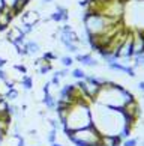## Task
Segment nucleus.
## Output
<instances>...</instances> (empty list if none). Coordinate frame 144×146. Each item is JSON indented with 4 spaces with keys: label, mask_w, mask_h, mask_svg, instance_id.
Instances as JSON below:
<instances>
[{
    "label": "nucleus",
    "mask_w": 144,
    "mask_h": 146,
    "mask_svg": "<svg viewBox=\"0 0 144 146\" xmlns=\"http://www.w3.org/2000/svg\"><path fill=\"white\" fill-rule=\"evenodd\" d=\"M96 113L92 111V122L102 136H119L120 131L126 127L123 113L120 110L108 109L98 104Z\"/></svg>",
    "instance_id": "1"
},
{
    "label": "nucleus",
    "mask_w": 144,
    "mask_h": 146,
    "mask_svg": "<svg viewBox=\"0 0 144 146\" xmlns=\"http://www.w3.org/2000/svg\"><path fill=\"white\" fill-rule=\"evenodd\" d=\"M134 98L135 96L132 95L129 90H126L123 86L113 83L108 80L105 84L101 86V90H99V94L96 95L93 102L105 106V107H108V109L120 110V109H123V106L128 101H131Z\"/></svg>",
    "instance_id": "2"
},
{
    "label": "nucleus",
    "mask_w": 144,
    "mask_h": 146,
    "mask_svg": "<svg viewBox=\"0 0 144 146\" xmlns=\"http://www.w3.org/2000/svg\"><path fill=\"white\" fill-rule=\"evenodd\" d=\"M92 102L89 101H77L68 109L65 121H63V133L66 131H77V129L86 128L93 125L92 122Z\"/></svg>",
    "instance_id": "3"
},
{
    "label": "nucleus",
    "mask_w": 144,
    "mask_h": 146,
    "mask_svg": "<svg viewBox=\"0 0 144 146\" xmlns=\"http://www.w3.org/2000/svg\"><path fill=\"white\" fill-rule=\"evenodd\" d=\"M65 134L74 146H99L101 137H102V134L96 129L95 125L77 129V131H66Z\"/></svg>",
    "instance_id": "4"
},
{
    "label": "nucleus",
    "mask_w": 144,
    "mask_h": 146,
    "mask_svg": "<svg viewBox=\"0 0 144 146\" xmlns=\"http://www.w3.org/2000/svg\"><path fill=\"white\" fill-rule=\"evenodd\" d=\"M114 57L116 59H132L134 57V54H132V30L129 32V35H128L123 44L114 51Z\"/></svg>",
    "instance_id": "5"
},
{
    "label": "nucleus",
    "mask_w": 144,
    "mask_h": 146,
    "mask_svg": "<svg viewBox=\"0 0 144 146\" xmlns=\"http://www.w3.org/2000/svg\"><path fill=\"white\" fill-rule=\"evenodd\" d=\"M144 53V38L140 33V30L132 32V54H143Z\"/></svg>",
    "instance_id": "6"
},
{
    "label": "nucleus",
    "mask_w": 144,
    "mask_h": 146,
    "mask_svg": "<svg viewBox=\"0 0 144 146\" xmlns=\"http://www.w3.org/2000/svg\"><path fill=\"white\" fill-rule=\"evenodd\" d=\"M41 21V14H39V11L38 9H32V11H24L23 15H21V23H24V24H29V26H33L35 27V24H38Z\"/></svg>",
    "instance_id": "7"
},
{
    "label": "nucleus",
    "mask_w": 144,
    "mask_h": 146,
    "mask_svg": "<svg viewBox=\"0 0 144 146\" xmlns=\"http://www.w3.org/2000/svg\"><path fill=\"white\" fill-rule=\"evenodd\" d=\"M107 66H108L111 71H119V72H125V74H128L129 77H137L135 68H134V66H126V65L120 63V62H117V60L107 63Z\"/></svg>",
    "instance_id": "8"
},
{
    "label": "nucleus",
    "mask_w": 144,
    "mask_h": 146,
    "mask_svg": "<svg viewBox=\"0 0 144 146\" xmlns=\"http://www.w3.org/2000/svg\"><path fill=\"white\" fill-rule=\"evenodd\" d=\"M50 20H53L54 23H66L69 20V14H68V9L62 5H57L56 11L50 15Z\"/></svg>",
    "instance_id": "9"
},
{
    "label": "nucleus",
    "mask_w": 144,
    "mask_h": 146,
    "mask_svg": "<svg viewBox=\"0 0 144 146\" xmlns=\"http://www.w3.org/2000/svg\"><path fill=\"white\" fill-rule=\"evenodd\" d=\"M75 60L80 62L83 66H89V68L99 66V62L96 60V59L90 54V53H87V54H77V56H75Z\"/></svg>",
    "instance_id": "10"
},
{
    "label": "nucleus",
    "mask_w": 144,
    "mask_h": 146,
    "mask_svg": "<svg viewBox=\"0 0 144 146\" xmlns=\"http://www.w3.org/2000/svg\"><path fill=\"white\" fill-rule=\"evenodd\" d=\"M42 104L47 107V110L54 111L56 107H57V98L53 94H45L44 98H42Z\"/></svg>",
    "instance_id": "11"
},
{
    "label": "nucleus",
    "mask_w": 144,
    "mask_h": 146,
    "mask_svg": "<svg viewBox=\"0 0 144 146\" xmlns=\"http://www.w3.org/2000/svg\"><path fill=\"white\" fill-rule=\"evenodd\" d=\"M122 139L119 136H102L99 146H120Z\"/></svg>",
    "instance_id": "12"
},
{
    "label": "nucleus",
    "mask_w": 144,
    "mask_h": 146,
    "mask_svg": "<svg viewBox=\"0 0 144 146\" xmlns=\"http://www.w3.org/2000/svg\"><path fill=\"white\" fill-rule=\"evenodd\" d=\"M26 45H27V50H29V56H35V54H39L41 51V44H38V41H26Z\"/></svg>",
    "instance_id": "13"
},
{
    "label": "nucleus",
    "mask_w": 144,
    "mask_h": 146,
    "mask_svg": "<svg viewBox=\"0 0 144 146\" xmlns=\"http://www.w3.org/2000/svg\"><path fill=\"white\" fill-rule=\"evenodd\" d=\"M20 84H21V88H23L26 92H30L32 89H33V78H32L30 75L24 74L23 77H21V80H20Z\"/></svg>",
    "instance_id": "14"
},
{
    "label": "nucleus",
    "mask_w": 144,
    "mask_h": 146,
    "mask_svg": "<svg viewBox=\"0 0 144 146\" xmlns=\"http://www.w3.org/2000/svg\"><path fill=\"white\" fill-rule=\"evenodd\" d=\"M8 113H9V101L5 96L0 95V116L8 115Z\"/></svg>",
    "instance_id": "15"
},
{
    "label": "nucleus",
    "mask_w": 144,
    "mask_h": 146,
    "mask_svg": "<svg viewBox=\"0 0 144 146\" xmlns=\"http://www.w3.org/2000/svg\"><path fill=\"white\" fill-rule=\"evenodd\" d=\"M86 72H84V69L81 68H74L72 71H71V77L72 78H75V80H84L86 78Z\"/></svg>",
    "instance_id": "16"
},
{
    "label": "nucleus",
    "mask_w": 144,
    "mask_h": 146,
    "mask_svg": "<svg viewBox=\"0 0 144 146\" xmlns=\"http://www.w3.org/2000/svg\"><path fill=\"white\" fill-rule=\"evenodd\" d=\"M51 71H53V65H51L50 62H47V60H44V63H42L41 66L38 68V72H39L41 75H45V74L51 72Z\"/></svg>",
    "instance_id": "17"
},
{
    "label": "nucleus",
    "mask_w": 144,
    "mask_h": 146,
    "mask_svg": "<svg viewBox=\"0 0 144 146\" xmlns=\"http://www.w3.org/2000/svg\"><path fill=\"white\" fill-rule=\"evenodd\" d=\"M17 27L20 29V32H21V33H23L24 36H27V35H30L32 33V32H33V26H29V24H24V23H20L18 26H17Z\"/></svg>",
    "instance_id": "18"
},
{
    "label": "nucleus",
    "mask_w": 144,
    "mask_h": 146,
    "mask_svg": "<svg viewBox=\"0 0 144 146\" xmlns=\"http://www.w3.org/2000/svg\"><path fill=\"white\" fill-rule=\"evenodd\" d=\"M18 96H20V92L15 89V88H12V89H9V90L6 92L5 98H6L8 101H15V100H18Z\"/></svg>",
    "instance_id": "19"
},
{
    "label": "nucleus",
    "mask_w": 144,
    "mask_h": 146,
    "mask_svg": "<svg viewBox=\"0 0 144 146\" xmlns=\"http://www.w3.org/2000/svg\"><path fill=\"white\" fill-rule=\"evenodd\" d=\"M59 60H60V65L63 68H69L74 63V57H71V56H60Z\"/></svg>",
    "instance_id": "20"
},
{
    "label": "nucleus",
    "mask_w": 144,
    "mask_h": 146,
    "mask_svg": "<svg viewBox=\"0 0 144 146\" xmlns=\"http://www.w3.org/2000/svg\"><path fill=\"white\" fill-rule=\"evenodd\" d=\"M42 59H44V60H47V62H51V60H56V59H59V56H57L53 50H50V51H45L44 54H42Z\"/></svg>",
    "instance_id": "21"
},
{
    "label": "nucleus",
    "mask_w": 144,
    "mask_h": 146,
    "mask_svg": "<svg viewBox=\"0 0 144 146\" xmlns=\"http://www.w3.org/2000/svg\"><path fill=\"white\" fill-rule=\"evenodd\" d=\"M132 59H134V68H138V66L144 68V53H143V54H137Z\"/></svg>",
    "instance_id": "22"
},
{
    "label": "nucleus",
    "mask_w": 144,
    "mask_h": 146,
    "mask_svg": "<svg viewBox=\"0 0 144 146\" xmlns=\"http://www.w3.org/2000/svg\"><path fill=\"white\" fill-rule=\"evenodd\" d=\"M48 123H50V127H51L53 129H56V131H59V129H63V127H62V123H60V121H59V119H48Z\"/></svg>",
    "instance_id": "23"
},
{
    "label": "nucleus",
    "mask_w": 144,
    "mask_h": 146,
    "mask_svg": "<svg viewBox=\"0 0 144 146\" xmlns=\"http://www.w3.org/2000/svg\"><path fill=\"white\" fill-rule=\"evenodd\" d=\"M9 115L11 117H20V107L18 106H11L9 104Z\"/></svg>",
    "instance_id": "24"
},
{
    "label": "nucleus",
    "mask_w": 144,
    "mask_h": 146,
    "mask_svg": "<svg viewBox=\"0 0 144 146\" xmlns=\"http://www.w3.org/2000/svg\"><path fill=\"white\" fill-rule=\"evenodd\" d=\"M56 139H57V131L56 129H50V131H48V134H47V140H48V143H54L56 142Z\"/></svg>",
    "instance_id": "25"
},
{
    "label": "nucleus",
    "mask_w": 144,
    "mask_h": 146,
    "mask_svg": "<svg viewBox=\"0 0 144 146\" xmlns=\"http://www.w3.org/2000/svg\"><path fill=\"white\" fill-rule=\"evenodd\" d=\"M54 74L57 75L59 78H66L71 72H69V69H68V68H63V69H59V71H54Z\"/></svg>",
    "instance_id": "26"
},
{
    "label": "nucleus",
    "mask_w": 144,
    "mask_h": 146,
    "mask_svg": "<svg viewBox=\"0 0 144 146\" xmlns=\"http://www.w3.org/2000/svg\"><path fill=\"white\" fill-rule=\"evenodd\" d=\"M12 69H14V71L21 72L23 75H24V74H27V66H26V65H14Z\"/></svg>",
    "instance_id": "27"
},
{
    "label": "nucleus",
    "mask_w": 144,
    "mask_h": 146,
    "mask_svg": "<svg viewBox=\"0 0 144 146\" xmlns=\"http://www.w3.org/2000/svg\"><path fill=\"white\" fill-rule=\"evenodd\" d=\"M138 145V139H126L122 146H137Z\"/></svg>",
    "instance_id": "28"
},
{
    "label": "nucleus",
    "mask_w": 144,
    "mask_h": 146,
    "mask_svg": "<svg viewBox=\"0 0 144 146\" xmlns=\"http://www.w3.org/2000/svg\"><path fill=\"white\" fill-rule=\"evenodd\" d=\"M17 2H18V0H3L5 6H6V8H9V9L15 8V5H17Z\"/></svg>",
    "instance_id": "29"
},
{
    "label": "nucleus",
    "mask_w": 144,
    "mask_h": 146,
    "mask_svg": "<svg viewBox=\"0 0 144 146\" xmlns=\"http://www.w3.org/2000/svg\"><path fill=\"white\" fill-rule=\"evenodd\" d=\"M50 83H51L53 86H56V88H59V86H60V78H59L56 74H53V77H51V80H50Z\"/></svg>",
    "instance_id": "30"
},
{
    "label": "nucleus",
    "mask_w": 144,
    "mask_h": 146,
    "mask_svg": "<svg viewBox=\"0 0 144 146\" xmlns=\"http://www.w3.org/2000/svg\"><path fill=\"white\" fill-rule=\"evenodd\" d=\"M8 77H9V75H8V72L5 71L3 68H0V82H5V80H6Z\"/></svg>",
    "instance_id": "31"
},
{
    "label": "nucleus",
    "mask_w": 144,
    "mask_h": 146,
    "mask_svg": "<svg viewBox=\"0 0 144 146\" xmlns=\"http://www.w3.org/2000/svg\"><path fill=\"white\" fill-rule=\"evenodd\" d=\"M53 2H54V0H41V5H42V6H47V5H50Z\"/></svg>",
    "instance_id": "32"
},
{
    "label": "nucleus",
    "mask_w": 144,
    "mask_h": 146,
    "mask_svg": "<svg viewBox=\"0 0 144 146\" xmlns=\"http://www.w3.org/2000/svg\"><path fill=\"white\" fill-rule=\"evenodd\" d=\"M138 89H140V90L143 92V94H144V80H143V82H140V83H138Z\"/></svg>",
    "instance_id": "33"
},
{
    "label": "nucleus",
    "mask_w": 144,
    "mask_h": 146,
    "mask_svg": "<svg viewBox=\"0 0 144 146\" xmlns=\"http://www.w3.org/2000/svg\"><path fill=\"white\" fill-rule=\"evenodd\" d=\"M5 8V3H3V0H0V11H2Z\"/></svg>",
    "instance_id": "34"
},
{
    "label": "nucleus",
    "mask_w": 144,
    "mask_h": 146,
    "mask_svg": "<svg viewBox=\"0 0 144 146\" xmlns=\"http://www.w3.org/2000/svg\"><path fill=\"white\" fill-rule=\"evenodd\" d=\"M51 146H63L62 143H57V142H54V143H51Z\"/></svg>",
    "instance_id": "35"
},
{
    "label": "nucleus",
    "mask_w": 144,
    "mask_h": 146,
    "mask_svg": "<svg viewBox=\"0 0 144 146\" xmlns=\"http://www.w3.org/2000/svg\"><path fill=\"white\" fill-rule=\"evenodd\" d=\"M143 146H144V142H143Z\"/></svg>",
    "instance_id": "36"
},
{
    "label": "nucleus",
    "mask_w": 144,
    "mask_h": 146,
    "mask_svg": "<svg viewBox=\"0 0 144 146\" xmlns=\"http://www.w3.org/2000/svg\"><path fill=\"white\" fill-rule=\"evenodd\" d=\"M27 2H30V0H27Z\"/></svg>",
    "instance_id": "37"
}]
</instances>
